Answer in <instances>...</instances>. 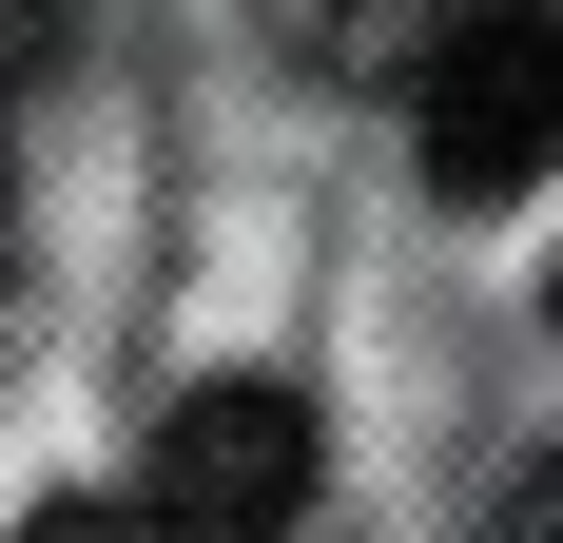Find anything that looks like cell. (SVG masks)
<instances>
[{
  "mask_svg": "<svg viewBox=\"0 0 563 543\" xmlns=\"http://www.w3.org/2000/svg\"><path fill=\"white\" fill-rule=\"evenodd\" d=\"M40 58H58V0H0V98H20Z\"/></svg>",
  "mask_w": 563,
  "mask_h": 543,
  "instance_id": "cell-5",
  "label": "cell"
},
{
  "mask_svg": "<svg viewBox=\"0 0 563 543\" xmlns=\"http://www.w3.org/2000/svg\"><path fill=\"white\" fill-rule=\"evenodd\" d=\"M486 543H563V446H544V466H525L506 505H486Z\"/></svg>",
  "mask_w": 563,
  "mask_h": 543,
  "instance_id": "cell-4",
  "label": "cell"
},
{
  "mask_svg": "<svg viewBox=\"0 0 563 543\" xmlns=\"http://www.w3.org/2000/svg\"><path fill=\"white\" fill-rule=\"evenodd\" d=\"M448 20H466V0H273V40L311 58V78H408Z\"/></svg>",
  "mask_w": 563,
  "mask_h": 543,
  "instance_id": "cell-3",
  "label": "cell"
},
{
  "mask_svg": "<svg viewBox=\"0 0 563 543\" xmlns=\"http://www.w3.org/2000/svg\"><path fill=\"white\" fill-rule=\"evenodd\" d=\"M291 505H311V408H291V388H195L156 428L136 524L156 543H291Z\"/></svg>",
  "mask_w": 563,
  "mask_h": 543,
  "instance_id": "cell-2",
  "label": "cell"
},
{
  "mask_svg": "<svg viewBox=\"0 0 563 543\" xmlns=\"http://www.w3.org/2000/svg\"><path fill=\"white\" fill-rule=\"evenodd\" d=\"M544 311H563V272H544Z\"/></svg>",
  "mask_w": 563,
  "mask_h": 543,
  "instance_id": "cell-6",
  "label": "cell"
},
{
  "mask_svg": "<svg viewBox=\"0 0 563 543\" xmlns=\"http://www.w3.org/2000/svg\"><path fill=\"white\" fill-rule=\"evenodd\" d=\"M408 117H428V195L448 214H506L563 175V0H466L448 40L408 58Z\"/></svg>",
  "mask_w": 563,
  "mask_h": 543,
  "instance_id": "cell-1",
  "label": "cell"
}]
</instances>
